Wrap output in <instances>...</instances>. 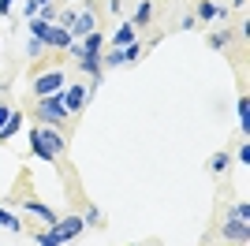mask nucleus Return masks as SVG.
<instances>
[{
	"instance_id": "1",
	"label": "nucleus",
	"mask_w": 250,
	"mask_h": 246,
	"mask_svg": "<svg viewBox=\"0 0 250 246\" xmlns=\"http://www.w3.org/2000/svg\"><path fill=\"white\" fill-rule=\"evenodd\" d=\"M30 149L38 161H56L67 149V142H63V134L56 127H30Z\"/></svg>"
},
{
	"instance_id": "2",
	"label": "nucleus",
	"mask_w": 250,
	"mask_h": 246,
	"mask_svg": "<svg viewBox=\"0 0 250 246\" xmlns=\"http://www.w3.org/2000/svg\"><path fill=\"white\" fill-rule=\"evenodd\" d=\"M63 86H67V71H63V67H45V71L34 75L30 93L34 97H56Z\"/></svg>"
},
{
	"instance_id": "3",
	"label": "nucleus",
	"mask_w": 250,
	"mask_h": 246,
	"mask_svg": "<svg viewBox=\"0 0 250 246\" xmlns=\"http://www.w3.org/2000/svg\"><path fill=\"white\" fill-rule=\"evenodd\" d=\"M34 112H38V120H42L45 127H56V123H67V120H71V112L63 108L60 97H38Z\"/></svg>"
},
{
	"instance_id": "4",
	"label": "nucleus",
	"mask_w": 250,
	"mask_h": 246,
	"mask_svg": "<svg viewBox=\"0 0 250 246\" xmlns=\"http://www.w3.org/2000/svg\"><path fill=\"white\" fill-rule=\"evenodd\" d=\"M101 30V11L94 8V4H86L79 15H75V26H71V38L75 41H83L86 34H97Z\"/></svg>"
},
{
	"instance_id": "5",
	"label": "nucleus",
	"mask_w": 250,
	"mask_h": 246,
	"mask_svg": "<svg viewBox=\"0 0 250 246\" xmlns=\"http://www.w3.org/2000/svg\"><path fill=\"white\" fill-rule=\"evenodd\" d=\"M90 93H94V90H86V86H79V82H75V86L67 82V86H63V90L56 93V97H60V101H63V108H67V112L75 116V112H83V104L90 101Z\"/></svg>"
},
{
	"instance_id": "6",
	"label": "nucleus",
	"mask_w": 250,
	"mask_h": 246,
	"mask_svg": "<svg viewBox=\"0 0 250 246\" xmlns=\"http://www.w3.org/2000/svg\"><path fill=\"white\" fill-rule=\"evenodd\" d=\"M220 235H224V243L247 246V243H250V227H247V220H235V216H228V220L220 224Z\"/></svg>"
},
{
	"instance_id": "7",
	"label": "nucleus",
	"mask_w": 250,
	"mask_h": 246,
	"mask_svg": "<svg viewBox=\"0 0 250 246\" xmlns=\"http://www.w3.org/2000/svg\"><path fill=\"white\" fill-rule=\"evenodd\" d=\"M22 213L26 216H34V220H42L45 227H52L56 220H60V213H52L45 202H38V198H22Z\"/></svg>"
},
{
	"instance_id": "8",
	"label": "nucleus",
	"mask_w": 250,
	"mask_h": 246,
	"mask_svg": "<svg viewBox=\"0 0 250 246\" xmlns=\"http://www.w3.org/2000/svg\"><path fill=\"white\" fill-rule=\"evenodd\" d=\"M42 41H45V49H52V52H63L67 49V45H71V34L63 30V26H56V22H49V26H45V34H42Z\"/></svg>"
},
{
	"instance_id": "9",
	"label": "nucleus",
	"mask_w": 250,
	"mask_h": 246,
	"mask_svg": "<svg viewBox=\"0 0 250 246\" xmlns=\"http://www.w3.org/2000/svg\"><path fill=\"white\" fill-rule=\"evenodd\" d=\"M135 38H138V26L131 19H124V22H120V30L112 34V49H127V45H135Z\"/></svg>"
},
{
	"instance_id": "10",
	"label": "nucleus",
	"mask_w": 250,
	"mask_h": 246,
	"mask_svg": "<svg viewBox=\"0 0 250 246\" xmlns=\"http://www.w3.org/2000/svg\"><path fill=\"white\" fill-rule=\"evenodd\" d=\"M153 15H157V4H153V0H138V8H135V15H131V22L142 30V26H149V22H153Z\"/></svg>"
},
{
	"instance_id": "11",
	"label": "nucleus",
	"mask_w": 250,
	"mask_h": 246,
	"mask_svg": "<svg viewBox=\"0 0 250 246\" xmlns=\"http://www.w3.org/2000/svg\"><path fill=\"white\" fill-rule=\"evenodd\" d=\"M56 227H60L63 235H67V243H71V239L79 235L86 224H83V216H79V213H67V216H60V220H56Z\"/></svg>"
},
{
	"instance_id": "12",
	"label": "nucleus",
	"mask_w": 250,
	"mask_h": 246,
	"mask_svg": "<svg viewBox=\"0 0 250 246\" xmlns=\"http://www.w3.org/2000/svg\"><path fill=\"white\" fill-rule=\"evenodd\" d=\"M63 243H67V235H63V231H60L56 224H52V227H45L42 235H38V246H63Z\"/></svg>"
},
{
	"instance_id": "13",
	"label": "nucleus",
	"mask_w": 250,
	"mask_h": 246,
	"mask_svg": "<svg viewBox=\"0 0 250 246\" xmlns=\"http://www.w3.org/2000/svg\"><path fill=\"white\" fill-rule=\"evenodd\" d=\"M19 127H22V112H15V108H11L8 123H4V127H0V142H8L11 134H19Z\"/></svg>"
},
{
	"instance_id": "14",
	"label": "nucleus",
	"mask_w": 250,
	"mask_h": 246,
	"mask_svg": "<svg viewBox=\"0 0 250 246\" xmlns=\"http://www.w3.org/2000/svg\"><path fill=\"white\" fill-rule=\"evenodd\" d=\"M101 45H104V34L101 30L86 34V38H83V56H86V52H97V56H101Z\"/></svg>"
},
{
	"instance_id": "15",
	"label": "nucleus",
	"mask_w": 250,
	"mask_h": 246,
	"mask_svg": "<svg viewBox=\"0 0 250 246\" xmlns=\"http://www.w3.org/2000/svg\"><path fill=\"white\" fill-rule=\"evenodd\" d=\"M235 112H239V131H247V127H250V101H247V93H239Z\"/></svg>"
},
{
	"instance_id": "16",
	"label": "nucleus",
	"mask_w": 250,
	"mask_h": 246,
	"mask_svg": "<svg viewBox=\"0 0 250 246\" xmlns=\"http://www.w3.org/2000/svg\"><path fill=\"white\" fill-rule=\"evenodd\" d=\"M231 41H235V30H217V34H209V45H213V49H228Z\"/></svg>"
},
{
	"instance_id": "17",
	"label": "nucleus",
	"mask_w": 250,
	"mask_h": 246,
	"mask_svg": "<svg viewBox=\"0 0 250 246\" xmlns=\"http://www.w3.org/2000/svg\"><path fill=\"white\" fill-rule=\"evenodd\" d=\"M0 227H8V231H22V220L15 213H8L4 205H0Z\"/></svg>"
},
{
	"instance_id": "18",
	"label": "nucleus",
	"mask_w": 250,
	"mask_h": 246,
	"mask_svg": "<svg viewBox=\"0 0 250 246\" xmlns=\"http://www.w3.org/2000/svg\"><path fill=\"white\" fill-rule=\"evenodd\" d=\"M217 8L220 4H213V0H198V15H194V19H202V22L217 19Z\"/></svg>"
},
{
	"instance_id": "19",
	"label": "nucleus",
	"mask_w": 250,
	"mask_h": 246,
	"mask_svg": "<svg viewBox=\"0 0 250 246\" xmlns=\"http://www.w3.org/2000/svg\"><path fill=\"white\" fill-rule=\"evenodd\" d=\"M45 52H49V49H45L42 38H26V56H30V60H42Z\"/></svg>"
},
{
	"instance_id": "20",
	"label": "nucleus",
	"mask_w": 250,
	"mask_h": 246,
	"mask_svg": "<svg viewBox=\"0 0 250 246\" xmlns=\"http://www.w3.org/2000/svg\"><path fill=\"white\" fill-rule=\"evenodd\" d=\"M120 63H127V60H124V49H108V52L101 56V67H120Z\"/></svg>"
},
{
	"instance_id": "21",
	"label": "nucleus",
	"mask_w": 250,
	"mask_h": 246,
	"mask_svg": "<svg viewBox=\"0 0 250 246\" xmlns=\"http://www.w3.org/2000/svg\"><path fill=\"white\" fill-rule=\"evenodd\" d=\"M228 216H235V220H250V202H247V198H243V202H235V205L228 209Z\"/></svg>"
},
{
	"instance_id": "22",
	"label": "nucleus",
	"mask_w": 250,
	"mask_h": 246,
	"mask_svg": "<svg viewBox=\"0 0 250 246\" xmlns=\"http://www.w3.org/2000/svg\"><path fill=\"white\" fill-rule=\"evenodd\" d=\"M228 164H231V153H213V161H209V168H213V172H224Z\"/></svg>"
},
{
	"instance_id": "23",
	"label": "nucleus",
	"mask_w": 250,
	"mask_h": 246,
	"mask_svg": "<svg viewBox=\"0 0 250 246\" xmlns=\"http://www.w3.org/2000/svg\"><path fill=\"white\" fill-rule=\"evenodd\" d=\"M138 56H142V49H138V41H135V45H127V49H124V60H127V63H135Z\"/></svg>"
},
{
	"instance_id": "24",
	"label": "nucleus",
	"mask_w": 250,
	"mask_h": 246,
	"mask_svg": "<svg viewBox=\"0 0 250 246\" xmlns=\"http://www.w3.org/2000/svg\"><path fill=\"white\" fill-rule=\"evenodd\" d=\"M235 161H239V164L250 161V145H247V142H239V149H235Z\"/></svg>"
},
{
	"instance_id": "25",
	"label": "nucleus",
	"mask_w": 250,
	"mask_h": 246,
	"mask_svg": "<svg viewBox=\"0 0 250 246\" xmlns=\"http://www.w3.org/2000/svg\"><path fill=\"white\" fill-rule=\"evenodd\" d=\"M83 224H101V213H97L94 205H90V209H86V216H83Z\"/></svg>"
},
{
	"instance_id": "26",
	"label": "nucleus",
	"mask_w": 250,
	"mask_h": 246,
	"mask_svg": "<svg viewBox=\"0 0 250 246\" xmlns=\"http://www.w3.org/2000/svg\"><path fill=\"white\" fill-rule=\"evenodd\" d=\"M194 26H198V19H194V15H183V19H179V30H194Z\"/></svg>"
},
{
	"instance_id": "27",
	"label": "nucleus",
	"mask_w": 250,
	"mask_h": 246,
	"mask_svg": "<svg viewBox=\"0 0 250 246\" xmlns=\"http://www.w3.org/2000/svg\"><path fill=\"white\" fill-rule=\"evenodd\" d=\"M104 4H108V11H112V15H120V11H124V4H120V0H104Z\"/></svg>"
},
{
	"instance_id": "28",
	"label": "nucleus",
	"mask_w": 250,
	"mask_h": 246,
	"mask_svg": "<svg viewBox=\"0 0 250 246\" xmlns=\"http://www.w3.org/2000/svg\"><path fill=\"white\" fill-rule=\"evenodd\" d=\"M8 116H11V108H8V104H0V127L8 123Z\"/></svg>"
},
{
	"instance_id": "29",
	"label": "nucleus",
	"mask_w": 250,
	"mask_h": 246,
	"mask_svg": "<svg viewBox=\"0 0 250 246\" xmlns=\"http://www.w3.org/2000/svg\"><path fill=\"white\" fill-rule=\"evenodd\" d=\"M11 4H15V0H0V15H8V11H11Z\"/></svg>"
},
{
	"instance_id": "30",
	"label": "nucleus",
	"mask_w": 250,
	"mask_h": 246,
	"mask_svg": "<svg viewBox=\"0 0 250 246\" xmlns=\"http://www.w3.org/2000/svg\"><path fill=\"white\" fill-rule=\"evenodd\" d=\"M231 4H235V8H239V11L247 8V0H231ZM231 4H228V8H231Z\"/></svg>"
},
{
	"instance_id": "31",
	"label": "nucleus",
	"mask_w": 250,
	"mask_h": 246,
	"mask_svg": "<svg viewBox=\"0 0 250 246\" xmlns=\"http://www.w3.org/2000/svg\"><path fill=\"white\" fill-rule=\"evenodd\" d=\"M34 4H38V8H45V4H52V0H34Z\"/></svg>"
},
{
	"instance_id": "32",
	"label": "nucleus",
	"mask_w": 250,
	"mask_h": 246,
	"mask_svg": "<svg viewBox=\"0 0 250 246\" xmlns=\"http://www.w3.org/2000/svg\"><path fill=\"white\" fill-rule=\"evenodd\" d=\"M127 246H138V243H127Z\"/></svg>"
}]
</instances>
